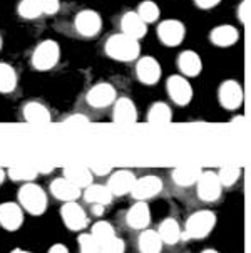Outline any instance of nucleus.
<instances>
[{
	"instance_id": "obj_43",
	"label": "nucleus",
	"mask_w": 251,
	"mask_h": 253,
	"mask_svg": "<svg viewBox=\"0 0 251 253\" xmlns=\"http://www.w3.org/2000/svg\"><path fill=\"white\" fill-rule=\"evenodd\" d=\"M241 121H245L243 116H236V118H233V123H241Z\"/></svg>"
},
{
	"instance_id": "obj_8",
	"label": "nucleus",
	"mask_w": 251,
	"mask_h": 253,
	"mask_svg": "<svg viewBox=\"0 0 251 253\" xmlns=\"http://www.w3.org/2000/svg\"><path fill=\"white\" fill-rule=\"evenodd\" d=\"M117 99L116 87L109 83H97L92 85L86 94V101L91 108L94 109H104L108 106L114 104Z\"/></svg>"
},
{
	"instance_id": "obj_39",
	"label": "nucleus",
	"mask_w": 251,
	"mask_h": 253,
	"mask_svg": "<svg viewBox=\"0 0 251 253\" xmlns=\"http://www.w3.org/2000/svg\"><path fill=\"white\" fill-rule=\"evenodd\" d=\"M194 3L203 8V10H210V8H215L216 5H219L221 0H194Z\"/></svg>"
},
{
	"instance_id": "obj_20",
	"label": "nucleus",
	"mask_w": 251,
	"mask_h": 253,
	"mask_svg": "<svg viewBox=\"0 0 251 253\" xmlns=\"http://www.w3.org/2000/svg\"><path fill=\"white\" fill-rule=\"evenodd\" d=\"M50 191L57 200L64 201V203H69V201H75L80 196V188L75 186L74 183L69 181L66 176L54 179L50 184Z\"/></svg>"
},
{
	"instance_id": "obj_40",
	"label": "nucleus",
	"mask_w": 251,
	"mask_h": 253,
	"mask_svg": "<svg viewBox=\"0 0 251 253\" xmlns=\"http://www.w3.org/2000/svg\"><path fill=\"white\" fill-rule=\"evenodd\" d=\"M91 171L94 174H99V176H104V174H109L112 171V166L109 165H92L91 166Z\"/></svg>"
},
{
	"instance_id": "obj_7",
	"label": "nucleus",
	"mask_w": 251,
	"mask_h": 253,
	"mask_svg": "<svg viewBox=\"0 0 251 253\" xmlns=\"http://www.w3.org/2000/svg\"><path fill=\"white\" fill-rule=\"evenodd\" d=\"M186 37V25L178 19H166L157 25V39L166 47H178Z\"/></svg>"
},
{
	"instance_id": "obj_17",
	"label": "nucleus",
	"mask_w": 251,
	"mask_h": 253,
	"mask_svg": "<svg viewBox=\"0 0 251 253\" xmlns=\"http://www.w3.org/2000/svg\"><path fill=\"white\" fill-rule=\"evenodd\" d=\"M240 39V32L235 25H229V24H221L216 25L215 29H211L210 32V41L213 45L221 47V49H226V47L235 45Z\"/></svg>"
},
{
	"instance_id": "obj_38",
	"label": "nucleus",
	"mask_w": 251,
	"mask_h": 253,
	"mask_svg": "<svg viewBox=\"0 0 251 253\" xmlns=\"http://www.w3.org/2000/svg\"><path fill=\"white\" fill-rule=\"evenodd\" d=\"M64 123L66 124H87L89 123V118L80 113H75V114H71L67 116L66 119H64Z\"/></svg>"
},
{
	"instance_id": "obj_37",
	"label": "nucleus",
	"mask_w": 251,
	"mask_h": 253,
	"mask_svg": "<svg viewBox=\"0 0 251 253\" xmlns=\"http://www.w3.org/2000/svg\"><path fill=\"white\" fill-rule=\"evenodd\" d=\"M42 5V14L44 15H54L61 8V2L59 0H40Z\"/></svg>"
},
{
	"instance_id": "obj_5",
	"label": "nucleus",
	"mask_w": 251,
	"mask_h": 253,
	"mask_svg": "<svg viewBox=\"0 0 251 253\" xmlns=\"http://www.w3.org/2000/svg\"><path fill=\"white\" fill-rule=\"evenodd\" d=\"M218 101H219L221 108H224L228 111H236L238 108H241L245 101L243 85L235 79L223 81L218 89Z\"/></svg>"
},
{
	"instance_id": "obj_42",
	"label": "nucleus",
	"mask_w": 251,
	"mask_h": 253,
	"mask_svg": "<svg viewBox=\"0 0 251 253\" xmlns=\"http://www.w3.org/2000/svg\"><path fill=\"white\" fill-rule=\"evenodd\" d=\"M49 253H69V250H67L66 245H62V243H57V245L50 247Z\"/></svg>"
},
{
	"instance_id": "obj_6",
	"label": "nucleus",
	"mask_w": 251,
	"mask_h": 253,
	"mask_svg": "<svg viewBox=\"0 0 251 253\" xmlns=\"http://www.w3.org/2000/svg\"><path fill=\"white\" fill-rule=\"evenodd\" d=\"M166 92H168L169 99L178 106H188L193 99V87L188 77L182 74L169 76L166 81Z\"/></svg>"
},
{
	"instance_id": "obj_41",
	"label": "nucleus",
	"mask_w": 251,
	"mask_h": 253,
	"mask_svg": "<svg viewBox=\"0 0 251 253\" xmlns=\"http://www.w3.org/2000/svg\"><path fill=\"white\" fill-rule=\"evenodd\" d=\"M238 15H240L241 22H246V20H248V3L246 2L241 3L240 8H238Z\"/></svg>"
},
{
	"instance_id": "obj_23",
	"label": "nucleus",
	"mask_w": 251,
	"mask_h": 253,
	"mask_svg": "<svg viewBox=\"0 0 251 253\" xmlns=\"http://www.w3.org/2000/svg\"><path fill=\"white\" fill-rule=\"evenodd\" d=\"M161 240L164 245H176L181 238H184V233L181 230V225L174 218H166L161 221L159 228H157Z\"/></svg>"
},
{
	"instance_id": "obj_32",
	"label": "nucleus",
	"mask_w": 251,
	"mask_h": 253,
	"mask_svg": "<svg viewBox=\"0 0 251 253\" xmlns=\"http://www.w3.org/2000/svg\"><path fill=\"white\" fill-rule=\"evenodd\" d=\"M92 237H94L97 242H99V245L102 243L109 242L110 238L116 237V231H114V226L110 225L108 221H97L92 225V230H91Z\"/></svg>"
},
{
	"instance_id": "obj_16",
	"label": "nucleus",
	"mask_w": 251,
	"mask_h": 253,
	"mask_svg": "<svg viewBox=\"0 0 251 253\" xmlns=\"http://www.w3.org/2000/svg\"><path fill=\"white\" fill-rule=\"evenodd\" d=\"M121 32L136 41H141L147 34V24L139 17L138 12L129 10L121 17Z\"/></svg>"
},
{
	"instance_id": "obj_33",
	"label": "nucleus",
	"mask_w": 251,
	"mask_h": 253,
	"mask_svg": "<svg viewBox=\"0 0 251 253\" xmlns=\"http://www.w3.org/2000/svg\"><path fill=\"white\" fill-rule=\"evenodd\" d=\"M39 174L37 166H12L8 169V176L15 181H32Z\"/></svg>"
},
{
	"instance_id": "obj_24",
	"label": "nucleus",
	"mask_w": 251,
	"mask_h": 253,
	"mask_svg": "<svg viewBox=\"0 0 251 253\" xmlns=\"http://www.w3.org/2000/svg\"><path fill=\"white\" fill-rule=\"evenodd\" d=\"M82 196L87 203L99 205V207H106V205H109L114 198L109 186H104V184H89L87 188H84Z\"/></svg>"
},
{
	"instance_id": "obj_10",
	"label": "nucleus",
	"mask_w": 251,
	"mask_h": 253,
	"mask_svg": "<svg viewBox=\"0 0 251 253\" xmlns=\"http://www.w3.org/2000/svg\"><path fill=\"white\" fill-rule=\"evenodd\" d=\"M74 29L82 37H96L102 29V19L96 10L84 8V10L77 12V15L74 17Z\"/></svg>"
},
{
	"instance_id": "obj_29",
	"label": "nucleus",
	"mask_w": 251,
	"mask_h": 253,
	"mask_svg": "<svg viewBox=\"0 0 251 253\" xmlns=\"http://www.w3.org/2000/svg\"><path fill=\"white\" fill-rule=\"evenodd\" d=\"M17 87V72L10 64L0 62V92L10 94Z\"/></svg>"
},
{
	"instance_id": "obj_11",
	"label": "nucleus",
	"mask_w": 251,
	"mask_h": 253,
	"mask_svg": "<svg viewBox=\"0 0 251 253\" xmlns=\"http://www.w3.org/2000/svg\"><path fill=\"white\" fill-rule=\"evenodd\" d=\"M161 74H163V67L157 59L152 55H144L139 57L136 62V77L144 85H154L159 83Z\"/></svg>"
},
{
	"instance_id": "obj_35",
	"label": "nucleus",
	"mask_w": 251,
	"mask_h": 253,
	"mask_svg": "<svg viewBox=\"0 0 251 253\" xmlns=\"http://www.w3.org/2000/svg\"><path fill=\"white\" fill-rule=\"evenodd\" d=\"M79 248L80 253H99L101 245L99 242L92 237V233H82L79 237Z\"/></svg>"
},
{
	"instance_id": "obj_26",
	"label": "nucleus",
	"mask_w": 251,
	"mask_h": 253,
	"mask_svg": "<svg viewBox=\"0 0 251 253\" xmlns=\"http://www.w3.org/2000/svg\"><path fill=\"white\" fill-rule=\"evenodd\" d=\"M173 121V109L169 104L163 101H157L147 111V123L156 124V126H164Z\"/></svg>"
},
{
	"instance_id": "obj_2",
	"label": "nucleus",
	"mask_w": 251,
	"mask_h": 253,
	"mask_svg": "<svg viewBox=\"0 0 251 253\" xmlns=\"http://www.w3.org/2000/svg\"><path fill=\"white\" fill-rule=\"evenodd\" d=\"M59 59H61V47L52 39H47L34 49L31 64L36 71H50L57 66Z\"/></svg>"
},
{
	"instance_id": "obj_44",
	"label": "nucleus",
	"mask_w": 251,
	"mask_h": 253,
	"mask_svg": "<svg viewBox=\"0 0 251 253\" xmlns=\"http://www.w3.org/2000/svg\"><path fill=\"white\" fill-rule=\"evenodd\" d=\"M201 253H219L218 250H213V248H208V250H203Z\"/></svg>"
},
{
	"instance_id": "obj_15",
	"label": "nucleus",
	"mask_w": 251,
	"mask_h": 253,
	"mask_svg": "<svg viewBox=\"0 0 251 253\" xmlns=\"http://www.w3.org/2000/svg\"><path fill=\"white\" fill-rule=\"evenodd\" d=\"M136 179L138 178L134 176L133 171L119 169V171H116V173L110 174L108 186H109V190L114 196H124V195H127V193L133 191Z\"/></svg>"
},
{
	"instance_id": "obj_22",
	"label": "nucleus",
	"mask_w": 251,
	"mask_h": 253,
	"mask_svg": "<svg viewBox=\"0 0 251 253\" xmlns=\"http://www.w3.org/2000/svg\"><path fill=\"white\" fill-rule=\"evenodd\" d=\"M0 225L10 231L20 228V225H22V208L15 203L0 205Z\"/></svg>"
},
{
	"instance_id": "obj_19",
	"label": "nucleus",
	"mask_w": 251,
	"mask_h": 253,
	"mask_svg": "<svg viewBox=\"0 0 251 253\" xmlns=\"http://www.w3.org/2000/svg\"><path fill=\"white\" fill-rule=\"evenodd\" d=\"M178 69L184 77H196L203 71L201 55L194 50H182L178 55Z\"/></svg>"
},
{
	"instance_id": "obj_18",
	"label": "nucleus",
	"mask_w": 251,
	"mask_h": 253,
	"mask_svg": "<svg viewBox=\"0 0 251 253\" xmlns=\"http://www.w3.org/2000/svg\"><path fill=\"white\" fill-rule=\"evenodd\" d=\"M126 221L134 230H146L151 223V210L146 201H138L129 208L126 215Z\"/></svg>"
},
{
	"instance_id": "obj_4",
	"label": "nucleus",
	"mask_w": 251,
	"mask_h": 253,
	"mask_svg": "<svg viewBox=\"0 0 251 253\" xmlns=\"http://www.w3.org/2000/svg\"><path fill=\"white\" fill-rule=\"evenodd\" d=\"M20 205L27 210L31 215H42L47 208V196L39 184L27 183L19 191Z\"/></svg>"
},
{
	"instance_id": "obj_27",
	"label": "nucleus",
	"mask_w": 251,
	"mask_h": 253,
	"mask_svg": "<svg viewBox=\"0 0 251 253\" xmlns=\"http://www.w3.org/2000/svg\"><path fill=\"white\" fill-rule=\"evenodd\" d=\"M138 245L141 253H161L163 250V240H161L157 230H143V233L139 235Z\"/></svg>"
},
{
	"instance_id": "obj_12",
	"label": "nucleus",
	"mask_w": 251,
	"mask_h": 253,
	"mask_svg": "<svg viewBox=\"0 0 251 253\" xmlns=\"http://www.w3.org/2000/svg\"><path fill=\"white\" fill-rule=\"evenodd\" d=\"M161 191H163V179L154 174H146V176L136 179L131 195L138 201H147L159 195Z\"/></svg>"
},
{
	"instance_id": "obj_28",
	"label": "nucleus",
	"mask_w": 251,
	"mask_h": 253,
	"mask_svg": "<svg viewBox=\"0 0 251 253\" xmlns=\"http://www.w3.org/2000/svg\"><path fill=\"white\" fill-rule=\"evenodd\" d=\"M64 176L74 183L75 186H79L80 190L92 184V171L89 168H84V166H67L64 169Z\"/></svg>"
},
{
	"instance_id": "obj_9",
	"label": "nucleus",
	"mask_w": 251,
	"mask_h": 253,
	"mask_svg": "<svg viewBox=\"0 0 251 253\" xmlns=\"http://www.w3.org/2000/svg\"><path fill=\"white\" fill-rule=\"evenodd\" d=\"M196 186L198 198L204 203H213V201L219 200L221 191H223V184L219 181L218 173H213V171H203Z\"/></svg>"
},
{
	"instance_id": "obj_13",
	"label": "nucleus",
	"mask_w": 251,
	"mask_h": 253,
	"mask_svg": "<svg viewBox=\"0 0 251 253\" xmlns=\"http://www.w3.org/2000/svg\"><path fill=\"white\" fill-rule=\"evenodd\" d=\"M61 216L66 226L72 231H80L89 225V218L84 211V208L77 205L75 201H69V203H64L61 210Z\"/></svg>"
},
{
	"instance_id": "obj_36",
	"label": "nucleus",
	"mask_w": 251,
	"mask_h": 253,
	"mask_svg": "<svg viewBox=\"0 0 251 253\" xmlns=\"http://www.w3.org/2000/svg\"><path fill=\"white\" fill-rule=\"evenodd\" d=\"M124 250H126L124 242L119 237H114V238H110L109 242L102 243L99 253H124Z\"/></svg>"
},
{
	"instance_id": "obj_3",
	"label": "nucleus",
	"mask_w": 251,
	"mask_h": 253,
	"mask_svg": "<svg viewBox=\"0 0 251 253\" xmlns=\"http://www.w3.org/2000/svg\"><path fill=\"white\" fill-rule=\"evenodd\" d=\"M216 225V215L211 210H199L194 211L188 220H186L184 226V237L193 240L206 238L211 233Z\"/></svg>"
},
{
	"instance_id": "obj_25",
	"label": "nucleus",
	"mask_w": 251,
	"mask_h": 253,
	"mask_svg": "<svg viewBox=\"0 0 251 253\" xmlns=\"http://www.w3.org/2000/svg\"><path fill=\"white\" fill-rule=\"evenodd\" d=\"M201 168L199 166H178L173 171V181L178 186L189 188L198 183L199 176H201Z\"/></svg>"
},
{
	"instance_id": "obj_45",
	"label": "nucleus",
	"mask_w": 251,
	"mask_h": 253,
	"mask_svg": "<svg viewBox=\"0 0 251 253\" xmlns=\"http://www.w3.org/2000/svg\"><path fill=\"white\" fill-rule=\"evenodd\" d=\"M3 178H5V173H3L2 169H0V184H2V181H3Z\"/></svg>"
},
{
	"instance_id": "obj_21",
	"label": "nucleus",
	"mask_w": 251,
	"mask_h": 253,
	"mask_svg": "<svg viewBox=\"0 0 251 253\" xmlns=\"http://www.w3.org/2000/svg\"><path fill=\"white\" fill-rule=\"evenodd\" d=\"M24 119L31 124H37V126H42V124H49L52 121V116H50V111L45 108L42 102L39 101H31L24 106L22 109Z\"/></svg>"
},
{
	"instance_id": "obj_30",
	"label": "nucleus",
	"mask_w": 251,
	"mask_h": 253,
	"mask_svg": "<svg viewBox=\"0 0 251 253\" xmlns=\"http://www.w3.org/2000/svg\"><path fill=\"white\" fill-rule=\"evenodd\" d=\"M139 17L144 20L146 24H154L159 20V15H161V8L157 5L156 2L152 0H143L141 3L138 5V10Z\"/></svg>"
},
{
	"instance_id": "obj_47",
	"label": "nucleus",
	"mask_w": 251,
	"mask_h": 253,
	"mask_svg": "<svg viewBox=\"0 0 251 253\" xmlns=\"http://www.w3.org/2000/svg\"><path fill=\"white\" fill-rule=\"evenodd\" d=\"M0 49H2V37H0Z\"/></svg>"
},
{
	"instance_id": "obj_1",
	"label": "nucleus",
	"mask_w": 251,
	"mask_h": 253,
	"mask_svg": "<svg viewBox=\"0 0 251 253\" xmlns=\"http://www.w3.org/2000/svg\"><path fill=\"white\" fill-rule=\"evenodd\" d=\"M104 52L109 59L117 62H133L141 55V44L126 34H112L104 44Z\"/></svg>"
},
{
	"instance_id": "obj_14",
	"label": "nucleus",
	"mask_w": 251,
	"mask_h": 253,
	"mask_svg": "<svg viewBox=\"0 0 251 253\" xmlns=\"http://www.w3.org/2000/svg\"><path fill=\"white\" fill-rule=\"evenodd\" d=\"M112 121L121 126H129L138 121V108L131 97H117L112 108Z\"/></svg>"
},
{
	"instance_id": "obj_34",
	"label": "nucleus",
	"mask_w": 251,
	"mask_h": 253,
	"mask_svg": "<svg viewBox=\"0 0 251 253\" xmlns=\"http://www.w3.org/2000/svg\"><path fill=\"white\" fill-rule=\"evenodd\" d=\"M218 176H219V181L223 186H233L238 179L241 176V169L238 166H223L219 171H218Z\"/></svg>"
},
{
	"instance_id": "obj_46",
	"label": "nucleus",
	"mask_w": 251,
	"mask_h": 253,
	"mask_svg": "<svg viewBox=\"0 0 251 253\" xmlns=\"http://www.w3.org/2000/svg\"><path fill=\"white\" fill-rule=\"evenodd\" d=\"M12 253H31V252H25V250H20V248H15Z\"/></svg>"
},
{
	"instance_id": "obj_31",
	"label": "nucleus",
	"mask_w": 251,
	"mask_h": 253,
	"mask_svg": "<svg viewBox=\"0 0 251 253\" xmlns=\"http://www.w3.org/2000/svg\"><path fill=\"white\" fill-rule=\"evenodd\" d=\"M17 14L27 20H34L37 17L44 15L42 14L40 0H20L19 5H17Z\"/></svg>"
}]
</instances>
